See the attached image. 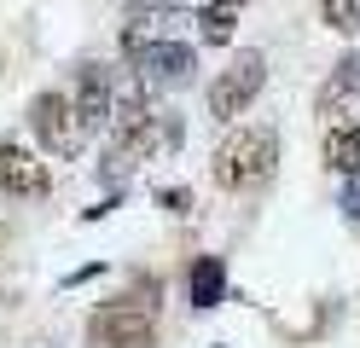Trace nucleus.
<instances>
[{"mask_svg":"<svg viewBox=\"0 0 360 348\" xmlns=\"http://www.w3.org/2000/svg\"><path fill=\"white\" fill-rule=\"evenodd\" d=\"M279 169V134L267 122H238L215 146V186L221 192H256Z\"/></svg>","mask_w":360,"mask_h":348,"instance_id":"f257e3e1","label":"nucleus"},{"mask_svg":"<svg viewBox=\"0 0 360 348\" xmlns=\"http://www.w3.org/2000/svg\"><path fill=\"white\" fill-rule=\"evenodd\" d=\"M157 285L140 296H117L87 319V348H157Z\"/></svg>","mask_w":360,"mask_h":348,"instance_id":"f03ea898","label":"nucleus"},{"mask_svg":"<svg viewBox=\"0 0 360 348\" xmlns=\"http://www.w3.org/2000/svg\"><path fill=\"white\" fill-rule=\"evenodd\" d=\"M262 82H267V53L244 46V53H238V58L210 82V116H215V122H238V116L256 105Z\"/></svg>","mask_w":360,"mask_h":348,"instance_id":"7ed1b4c3","label":"nucleus"},{"mask_svg":"<svg viewBox=\"0 0 360 348\" xmlns=\"http://www.w3.org/2000/svg\"><path fill=\"white\" fill-rule=\"evenodd\" d=\"M30 128L41 139V151H53V157H76L82 139H87V122H82L70 93H41L30 105Z\"/></svg>","mask_w":360,"mask_h":348,"instance_id":"20e7f679","label":"nucleus"},{"mask_svg":"<svg viewBox=\"0 0 360 348\" xmlns=\"http://www.w3.org/2000/svg\"><path fill=\"white\" fill-rule=\"evenodd\" d=\"M0 192H12V198H41L47 192V162H35V151L24 146H0Z\"/></svg>","mask_w":360,"mask_h":348,"instance_id":"39448f33","label":"nucleus"},{"mask_svg":"<svg viewBox=\"0 0 360 348\" xmlns=\"http://www.w3.org/2000/svg\"><path fill=\"white\" fill-rule=\"evenodd\" d=\"M128 58L151 70V76H180V70H192V46H180V41H151L140 30H128Z\"/></svg>","mask_w":360,"mask_h":348,"instance_id":"423d86ee","label":"nucleus"},{"mask_svg":"<svg viewBox=\"0 0 360 348\" xmlns=\"http://www.w3.org/2000/svg\"><path fill=\"white\" fill-rule=\"evenodd\" d=\"M221 290H227V267H221V255H198L192 273H186V296H192V308H215Z\"/></svg>","mask_w":360,"mask_h":348,"instance_id":"0eeeda50","label":"nucleus"},{"mask_svg":"<svg viewBox=\"0 0 360 348\" xmlns=\"http://www.w3.org/2000/svg\"><path fill=\"white\" fill-rule=\"evenodd\" d=\"M326 162L337 174H354L360 180V122H349V128H326Z\"/></svg>","mask_w":360,"mask_h":348,"instance_id":"6e6552de","label":"nucleus"},{"mask_svg":"<svg viewBox=\"0 0 360 348\" xmlns=\"http://www.w3.org/2000/svg\"><path fill=\"white\" fill-rule=\"evenodd\" d=\"M76 110H82V122H87V128L110 122V87H105V76H99V64H87V70H82V93H76Z\"/></svg>","mask_w":360,"mask_h":348,"instance_id":"1a4fd4ad","label":"nucleus"},{"mask_svg":"<svg viewBox=\"0 0 360 348\" xmlns=\"http://www.w3.org/2000/svg\"><path fill=\"white\" fill-rule=\"evenodd\" d=\"M198 23H204V41H215V46L233 41V6H221V0H210V6L198 12Z\"/></svg>","mask_w":360,"mask_h":348,"instance_id":"9d476101","label":"nucleus"},{"mask_svg":"<svg viewBox=\"0 0 360 348\" xmlns=\"http://www.w3.org/2000/svg\"><path fill=\"white\" fill-rule=\"evenodd\" d=\"M320 12L337 35H354L360 30V0H320Z\"/></svg>","mask_w":360,"mask_h":348,"instance_id":"9b49d317","label":"nucleus"},{"mask_svg":"<svg viewBox=\"0 0 360 348\" xmlns=\"http://www.w3.org/2000/svg\"><path fill=\"white\" fill-rule=\"evenodd\" d=\"M221 6H233V12H238V6H244V0H221Z\"/></svg>","mask_w":360,"mask_h":348,"instance_id":"f8f14e48","label":"nucleus"}]
</instances>
